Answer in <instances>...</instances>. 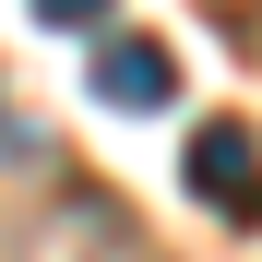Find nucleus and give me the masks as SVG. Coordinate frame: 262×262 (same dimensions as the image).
Here are the masks:
<instances>
[{
  "label": "nucleus",
  "instance_id": "f03ea898",
  "mask_svg": "<svg viewBox=\"0 0 262 262\" xmlns=\"http://www.w3.org/2000/svg\"><path fill=\"white\" fill-rule=\"evenodd\" d=\"M96 96L107 107H167V96H179V60H167L155 36H107V48H96Z\"/></svg>",
  "mask_w": 262,
  "mask_h": 262
},
{
  "label": "nucleus",
  "instance_id": "7ed1b4c3",
  "mask_svg": "<svg viewBox=\"0 0 262 262\" xmlns=\"http://www.w3.org/2000/svg\"><path fill=\"white\" fill-rule=\"evenodd\" d=\"M36 12H48V24H60V36H96V24H107V12H119V0H36Z\"/></svg>",
  "mask_w": 262,
  "mask_h": 262
},
{
  "label": "nucleus",
  "instance_id": "f257e3e1",
  "mask_svg": "<svg viewBox=\"0 0 262 262\" xmlns=\"http://www.w3.org/2000/svg\"><path fill=\"white\" fill-rule=\"evenodd\" d=\"M191 191L227 214V227H262V155H250V131H191Z\"/></svg>",
  "mask_w": 262,
  "mask_h": 262
}]
</instances>
